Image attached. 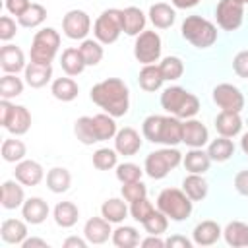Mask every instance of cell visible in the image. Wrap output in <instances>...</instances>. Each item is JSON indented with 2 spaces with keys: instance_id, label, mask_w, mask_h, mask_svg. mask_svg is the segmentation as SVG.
I'll use <instances>...</instances> for the list:
<instances>
[{
  "instance_id": "1",
  "label": "cell",
  "mask_w": 248,
  "mask_h": 248,
  "mask_svg": "<svg viewBox=\"0 0 248 248\" xmlns=\"http://www.w3.org/2000/svg\"><path fill=\"white\" fill-rule=\"evenodd\" d=\"M91 101L101 107L107 114L118 118L128 112L130 107V91L128 85L120 78H107L91 87Z\"/></svg>"
},
{
  "instance_id": "2",
  "label": "cell",
  "mask_w": 248,
  "mask_h": 248,
  "mask_svg": "<svg viewBox=\"0 0 248 248\" xmlns=\"http://www.w3.org/2000/svg\"><path fill=\"white\" fill-rule=\"evenodd\" d=\"M116 122L110 114H95L81 116L74 124V134L83 145H93L97 141H107L116 136Z\"/></svg>"
},
{
  "instance_id": "3",
  "label": "cell",
  "mask_w": 248,
  "mask_h": 248,
  "mask_svg": "<svg viewBox=\"0 0 248 248\" xmlns=\"http://www.w3.org/2000/svg\"><path fill=\"white\" fill-rule=\"evenodd\" d=\"M161 107L176 118H192L200 110V99L184 87L172 85L161 93Z\"/></svg>"
},
{
  "instance_id": "4",
  "label": "cell",
  "mask_w": 248,
  "mask_h": 248,
  "mask_svg": "<svg viewBox=\"0 0 248 248\" xmlns=\"http://www.w3.org/2000/svg\"><path fill=\"white\" fill-rule=\"evenodd\" d=\"M180 33L196 48H207L217 41V27L202 16H188L180 25Z\"/></svg>"
},
{
  "instance_id": "5",
  "label": "cell",
  "mask_w": 248,
  "mask_h": 248,
  "mask_svg": "<svg viewBox=\"0 0 248 248\" xmlns=\"http://www.w3.org/2000/svg\"><path fill=\"white\" fill-rule=\"evenodd\" d=\"M157 209L163 211L170 221H184L192 213V200L184 190L165 188L157 196Z\"/></svg>"
},
{
  "instance_id": "6",
  "label": "cell",
  "mask_w": 248,
  "mask_h": 248,
  "mask_svg": "<svg viewBox=\"0 0 248 248\" xmlns=\"http://www.w3.org/2000/svg\"><path fill=\"white\" fill-rule=\"evenodd\" d=\"M182 163V153L174 147H163L157 151H151L145 157V165L143 170L149 178L153 180H161L165 178L172 169H176Z\"/></svg>"
},
{
  "instance_id": "7",
  "label": "cell",
  "mask_w": 248,
  "mask_h": 248,
  "mask_svg": "<svg viewBox=\"0 0 248 248\" xmlns=\"http://www.w3.org/2000/svg\"><path fill=\"white\" fill-rule=\"evenodd\" d=\"M58 46H60V33L54 27H45L37 31L31 41V50H29L31 62L50 64L58 52Z\"/></svg>"
},
{
  "instance_id": "8",
  "label": "cell",
  "mask_w": 248,
  "mask_h": 248,
  "mask_svg": "<svg viewBox=\"0 0 248 248\" xmlns=\"http://www.w3.org/2000/svg\"><path fill=\"white\" fill-rule=\"evenodd\" d=\"M0 124L14 136H23L31 128V112L23 105H14L10 99L0 101Z\"/></svg>"
},
{
  "instance_id": "9",
  "label": "cell",
  "mask_w": 248,
  "mask_h": 248,
  "mask_svg": "<svg viewBox=\"0 0 248 248\" xmlns=\"http://www.w3.org/2000/svg\"><path fill=\"white\" fill-rule=\"evenodd\" d=\"M122 33V16H120V10L116 8H108L105 10L97 19H95V25H93V35L99 43L103 45H112L118 41Z\"/></svg>"
},
{
  "instance_id": "10",
  "label": "cell",
  "mask_w": 248,
  "mask_h": 248,
  "mask_svg": "<svg viewBox=\"0 0 248 248\" xmlns=\"http://www.w3.org/2000/svg\"><path fill=\"white\" fill-rule=\"evenodd\" d=\"M163 43L157 31H141L134 43V56L140 64H155L161 56Z\"/></svg>"
},
{
  "instance_id": "11",
  "label": "cell",
  "mask_w": 248,
  "mask_h": 248,
  "mask_svg": "<svg viewBox=\"0 0 248 248\" xmlns=\"http://www.w3.org/2000/svg\"><path fill=\"white\" fill-rule=\"evenodd\" d=\"M217 25L225 31H236L244 19V4L236 0H219L215 8Z\"/></svg>"
},
{
  "instance_id": "12",
  "label": "cell",
  "mask_w": 248,
  "mask_h": 248,
  "mask_svg": "<svg viewBox=\"0 0 248 248\" xmlns=\"http://www.w3.org/2000/svg\"><path fill=\"white\" fill-rule=\"evenodd\" d=\"M62 31L68 39L74 41H81L87 37V33L91 31V19L87 16V12L83 10H70L64 17H62Z\"/></svg>"
},
{
  "instance_id": "13",
  "label": "cell",
  "mask_w": 248,
  "mask_h": 248,
  "mask_svg": "<svg viewBox=\"0 0 248 248\" xmlns=\"http://www.w3.org/2000/svg\"><path fill=\"white\" fill-rule=\"evenodd\" d=\"M213 101L221 110L240 112L244 108V95L232 83H219L213 89Z\"/></svg>"
},
{
  "instance_id": "14",
  "label": "cell",
  "mask_w": 248,
  "mask_h": 248,
  "mask_svg": "<svg viewBox=\"0 0 248 248\" xmlns=\"http://www.w3.org/2000/svg\"><path fill=\"white\" fill-rule=\"evenodd\" d=\"M14 176L17 182H21L23 186H37L41 184V180L45 178V170L43 167L33 161V159H23L16 165V170H14Z\"/></svg>"
},
{
  "instance_id": "15",
  "label": "cell",
  "mask_w": 248,
  "mask_h": 248,
  "mask_svg": "<svg viewBox=\"0 0 248 248\" xmlns=\"http://www.w3.org/2000/svg\"><path fill=\"white\" fill-rule=\"evenodd\" d=\"M83 236L87 238L89 244H103V242H107L108 236H112L110 221H107L103 215L87 219V223L83 225Z\"/></svg>"
},
{
  "instance_id": "16",
  "label": "cell",
  "mask_w": 248,
  "mask_h": 248,
  "mask_svg": "<svg viewBox=\"0 0 248 248\" xmlns=\"http://www.w3.org/2000/svg\"><path fill=\"white\" fill-rule=\"evenodd\" d=\"M207 140H209V132L200 120L186 118V122H182V143L190 147H203Z\"/></svg>"
},
{
  "instance_id": "17",
  "label": "cell",
  "mask_w": 248,
  "mask_h": 248,
  "mask_svg": "<svg viewBox=\"0 0 248 248\" xmlns=\"http://www.w3.org/2000/svg\"><path fill=\"white\" fill-rule=\"evenodd\" d=\"M114 149L118 151V155H126V157L136 155L141 149V138H140V134L134 128H130V126L118 130L116 136H114Z\"/></svg>"
},
{
  "instance_id": "18",
  "label": "cell",
  "mask_w": 248,
  "mask_h": 248,
  "mask_svg": "<svg viewBox=\"0 0 248 248\" xmlns=\"http://www.w3.org/2000/svg\"><path fill=\"white\" fill-rule=\"evenodd\" d=\"M0 66L6 74H17L25 70V54L16 45H4L0 48Z\"/></svg>"
},
{
  "instance_id": "19",
  "label": "cell",
  "mask_w": 248,
  "mask_h": 248,
  "mask_svg": "<svg viewBox=\"0 0 248 248\" xmlns=\"http://www.w3.org/2000/svg\"><path fill=\"white\" fill-rule=\"evenodd\" d=\"M120 16H122V31L130 37H138L141 31H145V14L136 8V6H128L124 10H120Z\"/></svg>"
},
{
  "instance_id": "20",
  "label": "cell",
  "mask_w": 248,
  "mask_h": 248,
  "mask_svg": "<svg viewBox=\"0 0 248 248\" xmlns=\"http://www.w3.org/2000/svg\"><path fill=\"white\" fill-rule=\"evenodd\" d=\"M223 234V229L215 221H202L192 231V240L198 246H211L215 244Z\"/></svg>"
},
{
  "instance_id": "21",
  "label": "cell",
  "mask_w": 248,
  "mask_h": 248,
  "mask_svg": "<svg viewBox=\"0 0 248 248\" xmlns=\"http://www.w3.org/2000/svg\"><path fill=\"white\" fill-rule=\"evenodd\" d=\"M182 141V122L180 118L169 114L163 116L161 122V134H159V143L167 145V147H174Z\"/></svg>"
},
{
  "instance_id": "22",
  "label": "cell",
  "mask_w": 248,
  "mask_h": 248,
  "mask_svg": "<svg viewBox=\"0 0 248 248\" xmlns=\"http://www.w3.org/2000/svg\"><path fill=\"white\" fill-rule=\"evenodd\" d=\"M21 217L31 223V225H41L46 217H48V203L39 198V196H33L29 200L23 202L21 205Z\"/></svg>"
},
{
  "instance_id": "23",
  "label": "cell",
  "mask_w": 248,
  "mask_h": 248,
  "mask_svg": "<svg viewBox=\"0 0 248 248\" xmlns=\"http://www.w3.org/2000/svg\"><path fill=\"white\" fill-rule=\"evenodd\" d=\"M215 130L219 132V136L225 138H234L240 134L242 130V118L238 112L232 110H221L215 118Z\"/></svg>"
},
{
  "instance_id": "24",
  "label": "cell",
  "mask_w": 248,
  "mask_h": 248,
  "mask_svg": "<svg viewBox=\"0 0 248 248\" xmlns=\"http://www.w3.org/2000/svg\"><path fill=\"white\" fill-rule=\"evenodd\" d=\"M52 78V66L50 64H37V62H29L25 66V83L33 89H41L45 87Z\"/></svg>"
},
{
  "instance_id": "25",
  "label": "cell",
  "mask_w": 248,
  "mask_h": 248,
  "mask_svg": "<svg viewBox=\"0 0 248 248\" xmlns=\"http://www.w3.org/2000/svg\"><path fill=\"white\" fill-rule=\"evenodd\" d=\"M19 184L21 182H17V180H4L2 182L0 200H2V207L4 209H16V207L23 205L25 194H23V186H19Z\"/></svg>"
},
{
  "instance_id": "26",
  "label": "cell",
  "mask_w": 248,
  "mask_h": 248,
  "mask_svg": "<svg viewBox=\"0 0 248 248\" xmlns=\"http://www.w3.org/2000/svg\"><path fill=\"white\" fill-rule=\"evenodd\" d=\"M27 223V221H25ZM19 219H4L0 225V236L8 244H21L27 238V225Z\"/></svg>"
},
{
  "instance_id": "27",
  "label": "cell",
  "mask_w": 248,
  "mask_h": 248,
  "mask_svg": "<svg viewBox=\"0 0 248 248\" xmlns=\"http://www.w3.org/2000/svg\"><path fill=\"white\" fill-rule=\"evenodd\" d=\"M165 78L161 74V68L159 64H145L141 70H140V76H138V83L143 91L147 93H153L157 89H161Z\"/></svg>"
},
{
  "instance_id": "28",
  "label": "cell",
  "mask_w": 248,
  "mask_h": 248,
  "mask_svg": "<svg viewBox=\"0 0 248 248\" xmlns=\"http://www.w3.org/2000/svg\"><path fill=\"white\" fill-rule=\"evenodd\" d=\"M52 217H54V223L62 229H70L78 223L79 219V209L74 202H58L54 205V211H52Z\"/></svg>"
},
{
  "instance_id": "29",
  "label": "cell",
  "mask_w": 248,
  "mask_h": 248,
  "mask_svg": "<svg viewBox=\"0 0 248 248\" xmlns=\"http://www.w3.org/2000/svg\"><path fill=\"white\" fill-rule=\"evenodd\" d=\"M184 169L188 172H196V174H203L205 170H209L211 159L207 155V151H203L202 147H192L184 157H182Z\"/></svg>"
},
{
  "instance_id": "30",
  "label": "cell",
  "mask_w": 248,
  "mask_h": 248,
  "mask_svg": "<svg viewBox=\"0 0 248 248\" xmlns=\"http://www.w3.org/2000/svg\"><path fill=\"white\" fill-rule=\"evenodd\" d=\"M149 21L157 27V29H169L172 23H174V19H176V12H174V8H170L169 4H165V2H157V4H153L151 8H149Z\"/></svg>"
},
{
  "instance_id": "31",
  "label": "cell",
  "mask_w": 248,
  "mask_h": 248,
  "mask_svg": "<svg viewBox=\"0 0 248 248\" xmlns=\"http://www.w3.org/2000/svg\"><path fill=\"white\" fill-rule=\"evenodd\" d=\"M60 66L66 72V76H79L85 70V60H83L79 48H74V46L64 48L62 56H60Z\"/></svg>"
},
{
  "instance_id": "32",
  "label": "cell",
  "mask_w": 248,
  "mask_h": 248,
  "mask_svg": "<svg viewBox=\"0 0 248 248\" xmlns=\"http://www.w3.org/2000/svg\"><path fill=\"white\" fill-rule=\"evenodd\" d=\"M182 190L186 192V196L192 200V202H202L205 196H207V180L202 176V174H196V172H190L184 180H182Z\"/></svg>"
},
{
  "instance_id": "33",
  "label": "cell",
  "mask_w": 248,
  "mask_h": 248,
  "mask_svg": "<svg viewBox=\"0 0 248 248\" xmlns=\"http://www.w3.org/2000/svg\"><path fill=\"white\" fill-rule=\"evenodd\" d=\"M50 93L54 95V99H58L62 103H70L78 97L79 87L72 78H56L50 85Z\"/></svg>"
},
{
  "instance_id": "34",
  "label": "cell",
  "mask_w": 248,
  "mask_h": 248,
  "mask_svg": "<svg viewBox=\"0 0 248 248\" xmlns=\"http://www.w3.org/2000/svg\"><path fill=\"white\" fill-rule=\"evenodd\" d=\"M234 153V143L231 141V138H225V136H219L217 140H213L207 147V155L211 161L215 163H225L232 157Z\"/></svg>"
},
{
  "instance_id": "35",
  "label": "cell",
  "mask_w": 248,
  "mask_h": 248,
  "mask_svg": "<svg viewBox=\"0 0 248 248\" xmlns=\"http://www.w3.org/2000/svg\"><path fill=\"white\" fill-rule=\"evenodd\" d=\"M72 184V174L68 169L64 167H52L48 172H46V186L50 192L54 194H62L70 188Z\"/></svg>"
},
{
  "instance_id": "36",
  "label": "cell",
  "mask_w": 248,
  "mask_h": 248,
  "mask_svg": "<svg viewBox=\"0 0 248 248\" xmlns=\"http://www.w3.org/2000/svg\"><path fill=\"white\" fill-rule=\"evenodd\" d=\"M101 215L110 221V223H122L128 217V207L126 202H122L120 198H108L103 202L101 205Z\"/></svg>"
},
{
  "instance_id": "37",
  "label": "cell",
  "mask_w": 248,
  "mask_h": 248,
  "mask_svg": "<svg viewBox=\"0 0 248 248\" xmlns=\"http://www.w3.org/2000/svg\"><path fill=\"white\" fill-rule=\"evenodd\" d=\"M110 238H112V244L118 248H134L140 244V232L130 225H120L118 229H114Z\"/></svg>"
},
{
  "instance_id": "38",
  "label": "cell",
  "mask_w": 248,
  "mask_h": 248,
  "mask_svg": "<svg viewBox=\"0 0 248 248\" xmlns=\"http://www.w3.org/2000/svg\"><path fill=\"white\" fill-rule=\"evenodd\" d=\"M246 229L248 225L242 223V221H231L225 229H223V236H225V242L232 248H240V246H246Z\"/></svg>"
},
{
  "instance_id": "39",
  "label": "cell",
  "mask_w": 248,
  "mask_h": 248,
  "mask_svg": "<svg viewBox=\"0 0 248 248\" xmlns=\"http://www.w3.org/2000/svg\"><path fill=\"white\" fill-rule=\"evenodd\" d=\"M103 43H99L97 39L93 41V39H83L81 41V45L78 46L79 48V52H81V56H83V60H85V66H97L101 60H103V46H101Z\"/></svg>"
},
{
  "instance_id": "40",
  "label": "cell",
  "mask_w": 248,
  "mask_h": 248,
  "mask_svg": "<svg viewBox=\"0 0 248 248\" xmlns=\"http://www.w3.org/2000/svg\"><path fill=\"white\" fill-rule=\"evenodd\" d=\"M27 149H25V143L21 140H16V138H8L2 141V159L6 163H19L23 161Z\"/></svg>"
},
{
  "instance_id": "41",
  "label": "cell",
  "mask_w": 248,
  "mask_h": 248,
  "mask_svg": "<svg viewBox=\"0 0 248 248\" xmlns=\"http://www.w3.org/2000/svg\"><path fill=\"white\" fill-rule=\"evenodd\" d=\"M45 19H46V10H45L41 4H31V6L17 17V23H19L21 27L33 29V27H39Z\"/></svg>"
},
{
  "instance_id": "42",
  "label": "cell",
  "mask_w": 248,
  "mask_h": 248,
  "mask_svg": "<svg viewBox=\"0 0 248 248\" xmlns=\"http://www.w3.org/2000/svg\"><path fill=\"white\" fill-rule=\"evenodd\" d=\"M118 165V151L110 147H101L93 153V167L97 170H110Z\"/></svg>"
},
{
  "instance_id": "43",
  "label": "cell",
  "mask_w": 248,
  "mask_h": 248,
  "mask_svg": "<svg viewBox=\"0 0 248 248\" xmlns=\"http://www.w3.org/2000/svg\"><path fill=\"white\" fill-rule=\"evenodd\" d=\"M23 93V81L16 74H6L0 78V97L2 99H14Z\"/></svg>"
},
{
  "instance_id": "44",
  "label": "cell",
  "mask_w": 248,
  "mask_h": 248,
  "mask_svg": "<svg viewBox=\"0 0 248 248\" xmlns=\"http://www.w3.org/2000/svg\"><path fill=\"white\" fill-rule=\"evenodd\" d=\"M159 68H161V74H163L165 81L167 79L169 81H174V79H178L184 74V64H182V60L178 56H165L161 60Z\"/></svg>"
},
{
  "instance_id": "45",
  "label": "cell",
  "mask_w": 248,
  "mask_h": 248,
  "mask_svg": "<svg viewBox=\"0 0 248 248\" xmlns=\"http://www.w3.org/2000/svg\"><path fill=\"white\" fill-rule=\"evenodd\" d=\"M141 225H143V229H145L147 234H159V236H161V234L167 231V227H169V217H167L163 211L155 209Z\"/></svg>"
},
{
  "instance_id": "46",
  "label": "cell",
  "mask_w": 248,
  "mask_h": 248,
  "mask_svg": "<svg viewBox=\"0 0 248 248\" xmlns=\"http://www.w3.org/2000/svg\"><path fill=\"white\" fill-rule=\"evenodd\" d=\"M161 122H163V116L161 114H149L145 120H143V138L151 143H159V134H161Z\"/></svg>"
},
{
  "instance_id": "47",
  "label": "cell",
  "mask_w": 248,
  "mask_h": 248,
  "mask_svg": "<svg viewBox=\"0 0 248 248\" xmlns=\"http://www.w3.org/2000/svg\"><path fill=\"white\" fill-rule=\"evenodd\" d=\"M141 174H143V170L136 163H120V165H116V178L122 184L141 180Z\"/></svg>"
},
{
  "instance_id": "48",
  "label": "cell",
  "mask_w": 248,
  "mask_h": 248,
  "mask_svg": "<svg viewBox=\"0 0 248 248\" xmlns=\"http://www.w3.org/2000/svg\"><path fill=\"white\" fill-rule=\"evenodd\" d=\"M122 198L126 202H138L141 198H147V188L141 180H136V182H128V184H122Z\"/></svg>"
},
{
  "instance_id": "49",
  "label": "cell",
  "mask_w": 248,
  "mask_h": 248,
  "mask_svg": "<svg viewBox=\"0 0 248 248\" xmlns=\"http://www.w3.org/2000/svg\"><path fill=\"white\" fill-rule=\"evenodd\" d=\"M153 211H155V207H153V203H151L147 198H141V200L130 203V215H132L136 221H140V223H143Z\"/></svg>"
},
{
  "instance_id": "50",
  "label": "cell",
  "mask_w": 248,
  "mask_h": 248,
  "mask_svg": "<svg viewBox=\"0 0 248 248\" xmlns=\"http://www.w3.org/2000/svg\"><path fill=\"white\" fill-rule=\"evenodd\" d=\"M16 33H17L16 21L10 16H2L0 17V39L2 41H10V39L16 37Z\"/></svg>"
},
{
  "instance_id": "51",
  "label": "cell",
  "mask_w": 248,
  "mask_h": 248,
  "mask_svg": "<svg viewBox=\"0 0 248 248\" xmlns=\"http://www.w3.org/2000/svg\"><path fill=\"white\" fill-rule=\"evenodd\" d=\"M232 70L238 78L248 79V50H240L232 60Z\"/></svg>"
},
{
  "instance_id": "52",
  "label": "cell",
  "mask_w": 248,
  "mask_h": 248,
  "mask_svg": "<svg viewBox=\"0 0 248 248\" xmlns=\"http://www.w3.org/2000/svg\"><path fill=\"white\" fill-rule=\"evenodd\" d=\"M29 6H31L29 0H6V10H8L12 16H16V17H19Z\"/></svg>"
},
{
  "instance_id": "53",
  "label": "cell",
  "mask_w": 248,
  "mask_h": 248,
  "mask_svg": "<svg viewBox=\"0 0 248 248\" xmlns=\"http://www.w3.org/2000/svg\"><path fill=\"white\" fill-rule=\"evenodd\" d=\"M234 188H236V192L240 196H246L248 198V169L236 172V176H234Z\"/></svg>"
},
{
  "instance_id": "54",
  "label": "cell",
  "mask_w": 248,
  "mask_h": 248,
  "mask_svg": "<svg viewBox=\"0 0 248 248\" xmlns=\"http://www.w3.org/2000/svg\"><path fill=\"white\" fill-rule=\"evenodd\" d=\"M165 246H169V248H190V246H192V242H190L186 236L172 234L170 238H167V240H165Z\"/></svg>"
},
{
  "instance_id": "55",
  "label": "cell",
  "mask_w": 248,
  "mask_h": 248,
  "mask_svg": "<svg viewBox=\"0 0 248 248\" xmlns=\"http://www.w3.org/2000/svg\"><path fill=\"white\" fill-rule=\"evenodd\" d=\"M140 244H141L143 248H163V246H165V240H161L159 234H149L147 238L140 240Z\"/></svg>"
},
{
  "instance_id": "56",
  "label": "cell",
  "mask_w": 248,
  "mask_h": 248,
  "mask_svg": "<svg viewBox=\"0 0 248 248\" xmlns=\"http://www.w3.org/2000/svg\"><path fill=\"white\" fill-rule=\"evenodd\" d=\"M89 242H87V238L83 236V238H79V236H68L66 240H64V248H85Z\"/></svg>"
},
{
  "instance_id": "57",
  "label": "cell",
  "mask_w": 248,
  "mask_h": 248,
  "mask_svg": "<svg viewBox=\"0 0 248 248\" xmlns=\"http://www.w3.org/2000/svg\"><path fill=\"white\" fill-rule=\"evenodd\" d=\"M21 246H23V248H33V246H41V248H48V244H46V240H43V238H37V236H31V238H25V240L21 242Z\"/></svg>"
},
{
  "instance_id": "58",
  "label": "cell",
  "mask_w": 248,
  "mask_h": 248,
  "mask_svg": "<svg viewBox=\"0 0 248 248\" xmlns=\"http://www.w3.org/2000/svg\"><path fill=\"white\" fill-rule=\"evenodd\" d=\"M174 8H180V10H186V8H194L198 6L202 0H170Z\"/></svg>"
},
{
  "instance_id": "59",
  "label": "cell",
  "mask_w": 248,
  "mask_h": 248,
  "mask_svg": "<svg viewBox=\"0 0 248 248\" xmlns=\"http://www.w3.org/2000/svg\"><path fill=\"white\" fill-rule=\"evenodd\" d=\"M240 147H242V151H244V155L248 157V132L242 136V140H240Z\"/></svg>"
},
{
  "instance_id": "60",
  "label": "cell",
  "mask_w": 248,
  "mask_h": 248,
  "mask_svg": "<svg viewBox=\"0 0 248 248\" xmlns=\"http://www.w3.org/2000/svg\"><path fill=\"white\" fill-rule=\"evenodd\" d=\"M236 2H240V4H248V0H236Z\"/></svg>"
},
{
  "instance_id": "61",
  "label": "cell",
  "mask_w": 248,
  "mask_h": 248,
  "mask_svg": "<svg viewBox=\"0 0 248 248\" xmlns=\"http://www.w3.org/2000/svg\"><path fill=\"white\" fill-rule=\"evenodd\" d=\"M246 246H248V229H246Z\"/></svg>"
}]
</instances>
